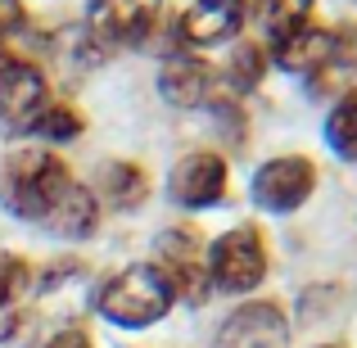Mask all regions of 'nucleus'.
Masks as SVG:
<instances>
[{"mask_svg": "<svg viewBox=\"0 0 357 348\" xmlns=\"http://www.w3.org/2000/svg\"><path fill=\"white\" fill-rule=\"evenodd\" d=\"M96 222H100V204H96V195H91L82 181H73V190L63 195V199H59V209L50 213L45 231L68 235V240H82V235H91V231H96Z\"/></svg>", "mask_w": 357, "mask_h": 348, "instance_id": "obj_14", "label": "nucleus"}, {"mask_svg": "<svg viewBox=\"0 0 357 348\" xmlns=\"http://www.w3.org/2000/svg\"><path fill=\"white\" fill-rule=\"evenodd\" d=\"M312 96H349L357 86V23H344L331 32V50H326L321 68L307 77Z\"/></svg>", "mask_w": 357, "mask_h": 348, "instance_id": "obj_11", "label": "nucleus"}, {"mask_svg": "<svg viewBox=\"0 0 357 348\" xmlns=\"http://www.w3.org/2000/svg\"><path fill=\"white\" fill-rule=\"evenodd\" d=\"M32 131H41L45 140H73L82 131V118L73 114L68 105H54V109H41V118L32 122Z\"/></svg>", "mask_w": 357, "mask_h": 348, "instance_id": "obj_18", "label": "nucleus"}, {"mask_svg": "<svg viewBox=\"0 0 357 348\" xmlns=\"http://www.w3.org/2000/svg\"><path fill=\"white\" fill-rule=\"evenodd\" d=\"M267 276V244L258 227H236L227 231L208 253V280L227 294H249Z\"/></svg>", "mask_w": 357, "mask_h": 348, "instance_id": "obj_3", "label": "nucleus"}, {"mask_svg": "<svg viewBox=\"0 0 357 348\" xmlns=\"http://www.w3.org/2000/svg\"><path fill=\"white\" fill-rule=\"evenodd\" d=\"M73 190V172L63 158L45 154V149H18L0 163V204L27 222H50L59 199Z\"/></svg>", "mask_w": 357, "mask_h": 348, "instance_id": "obj_1", "label": "nucleus"}, {"mask_svg": "<svg viewBox=\"0 0 357 348\" xmlns=\"http://www.w3.org/2000/svg\"><path fill=\"white\" fill-rule=\"evenodd\" d=\"M163 0H91V32L105 45H131L145 41L158 23Z\"/></svg>", "mask_w": 357, "mask_h": 348, "instance_id": "obj_8", "label": "nucleus"}, {"mask_svg": "<svg viewBox=\"0 0 357 348\" xmlns=\"http://www.w3.org/2000/svg\"><path fill=\"white\" fill-rule=\"evenodd\" d=\"M312 5L317 0H262V18H267V32L271 41L285 32H298V27H307V18H312Z\"/></svg>", "mask_w": 357, "mask_h": 348, "instance_id": "obj_17", "label": "nucleus"}, {"mask_svg": "<svg viewBox=\"0 0 357 348\" xmlns=\"http://www.w3.org/2000/svg\"><path fill=\"white\" fill-rule=\"evenodd\" d=\"M213 68L199 59H172L163 73H158V91H163L167 105L176 109H199L213 100Z\"/></svg>", "mask_w": 357, "mask_h": 348, "instance_id": "obj_12", "label": "nucleus"}, {"mask_svg": "<svg viewBox=\"0 0 357 348\" xmlns=\"http://www.w3.org/2000/svg\"><path fill=\"white\" fill-rule=\"evenodd\" d=\"M45 109V77L36 63L0 54V122L5 131H27Z\"/></svg>", "mask_w": 357, "mask_h": 348, "instance_id": "obj_6", "label": "nucleus"}, {"mask_svg": "<svg viewBox=\"0 0 357 348\" xmlns=\"http://www.w3.org/2000/svg\"><path fill=\"white\" fill-rule=\"evenodd\" d=\"M227 195V163L218 154H185L172 172V199L185 209H213V204Z\"/></svg>", "mask_w": 357, "mask_h": 348, "instance_id": "obj_9", "label": "nucleus"}, {"mask_svg": "<svg viewBox=\"0 0 357 348\" xmlns=\"http://www.w3.org/2000/svg\"><path fill=\"white\" fill-rule=\"evenodd\" d=\"M317 190V163L303 154H280L258 167L253 176V199L271 213H294Z\"/></svg>", "mask_w": 357, "mask_h": 348, "instance_id": "obj_4", "label": "nucleus"}, {"mask_svg": "<svg viewBox=\"0 0 357 348\" xmlns=\"http://www.w3.org/2000/svg\"><path fill=\"white\" fill-rule=\"evenodd\" d=\"M27 289V262L23 258H0V308H9Z\"/></svg>", "mask_w": 357, "mask_h": 348, "instance_id": "obj_20", "label": "nucleus"}, {"mask_svg": "<svg viewBox=\"0 0 357 348\" xmlns=\"http://www.w3.org/2000/svg\"><path fill=\"white\" fill-rule=\"evenodd\" d=\"M289 344V321L276 303H244L222 321L218 348H285Z\"/></svg>", "mask_w": 357, "mask_h": 348, "instance_id": "obj_7", "label": "nucleus"}, {"mask_svg": "<svg viewBox=\"0 0 357 348\" xmlns=\"http://www.w3.org/2000/svg\"><path fill=\"white\" fill-rule=\"evenodd\" d=\"M45 348H91V340H86L82 331H59V335H54V340L45 344Z\"/></svg>", "mask_w": 357, "mask_h": 348, "instance_id": "obj_22", "label": "nucleus"}, {"mask_svg": "<svg viewBox=\"0 0 357 348\" xmlns=\"http://www.w3.org/2000/svg\"><path fill=\"white\" fill-rule=\"evenodd\" d=\"M262 68H267V59H262L258 45H240V54L231 59L227 77H231V86H236V91H253V86H258V77H262Z\"/></svg>", "mask_w": 357, "mask_h": 348, "instance_id": "obj_19", "label": "nucleus"}, {"mask_svg": "<svg viewBox=\"0 0 357 348\" xmlns=\"http://www.w3.org/2000/svg\"><path fill=\"white\" fill-rule=\"evenodd\" d=\"M172 308V285L163 280V271L149 267V262H136V267L118 271L105 289H100V312L114 326H154L158 317Z\"/></svg>", "mask_w": 357, "mask_h": 348, "instance_id": "obj_2", "label": "nucleus"}, {"mask_svg": "<svg viewBox=\"0 0 357 348\" xmlns=\"http://www.w3.org/2000/svg\"><path fill=\"white\" fill-rule=\"evenodd\" d=\"M158 271H163V280L172 285V298H190V303H199L204 294H208V267H204V244L199 235L190 227H172L163 231V240H158Z\"/></svg>", "mask_w": 357, "mask_h": 348, "instance_id": "obj_5", "label": "nucleus"}, {"mask_svg": "<svg viewBox=\"0 0 357 348\" xmlns=\"http://www.w3.org/2000/svg\"><path fill=\"white\" fill-rule=\"evenodd\" d=\"M326 50H331V32H326V27H312V23L271 41V54H276L280 68H285V73H307V77L321 68Z\"/></svg>", "mask_w": 357, "mask_h": 348, "instance_id": "obj_13", "label": "nucleus"}, {"mask_svg": "<svg viewBox=\"0 0 357 348\" xmlns=\"http://www.w3.org/2000/svg\"><path fill=\"white\" fill-rule=\"evenodd\" d=\"M240 27H244V0H195L181 14V41L218 45V41H231Z\"/></svg>", "mask_w": 357, "mask_h": 348, "instance_id": "obj_10", "label": "nucleus"}, {"mask_svg": "<svg viewBox=\"0 0 357 348\" xmlns=\"http://www.w3.org/2000/svg\"><path fill=\"white\" fill-rule=\"evenodd\" d=\"M18 27H23V5H18V0H0V45H5Z\"/></svg>", "mask_w": 357, "mask_h": 348, "instance_id": "obj_21", "label": "nucleus"}, {"mask_svg": "<svg viewBox=\"0 0 357 348\" xmlns=\"http://www.w3.org/2000/svg\"><path fill=\"white\" fill-rule=\"evenodd\" d=\"M105 190H109V199H114L118 209H136V204L145 199V190H149V176L140 172L136 163H114L105 172Z\"/></svg>", "mask_w": 357, "mask_h": 348, "instance_id": "obj_16", "label": "nucleus"}, {"mask_svg": "<svg viewBox=\"0 0 357 348\" xmlns=\"http://www.w3.org/2000/svg\"><path fill=\"white\" fill-rule=\"evenodd\" d=\"M326 140H331V149L340 158H357V91H349V96L331 109V118H326Z\"/></svg>", "mask_w": 357, "mask_h": 348, "instance_id": "obj_15", "label": "nucleus"}]
</instances>
